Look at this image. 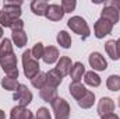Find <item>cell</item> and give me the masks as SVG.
<instances>
[{
	"mask_svg": "<svg viewBox=\"0 0 120 119\" xmlns=\"http://www.w3.org/2000/svg\"><path fill=\"white\" fill-rule=\"evenodd\" d=\"M11 38H13V42L18 48H24L27 45V41H28V36L24 31H14L11 34Z\"/></svg>",
	"mask_w": 120,
	"mask_h": 119,
	"instance_id": "20",
	"label": "cell"
},
{
	"mask_svg": "<svg viewBox=\"0 0 120 119\" xmlns=\"http://www.w3.org/2000/svg\"><path fill=\"white\" fill-rule=\"evenodd\" d=\"M0 13H1V11H0Z\"/></svg>",
	"mask_w": 120,
	"mask_h": 119,
	"instance_id": "39",
	"label": "cell"
},
{
	"mask_svg": "<svg viewBox=\"0 0 120 119\" xmlns=\"http://www.w3.org/2000/svg\"><path fill=\"white\" fill-rule=\"evenodd\" d=\"M116 46H117V52H119V56H120V38L116 41Z\"/></svg>",
	"mask_w": 120,
	"mask_h": 119,
	"instance_id": "35",
	"label": "cell"
},
{
	"mask_svg": "<svg viewBox=\"0 0 120 119\" xmlns=\"http://www.w3.org/2000/svg\"><path fill=\"white\" fill-rule=\"evenodd\" d=\"M57 44H59L61 48L68 49L71 46V36L66 31H60L59 34H57Z\"/></svg>",
	"mask_w": 120,
	"mask_h": 119,
	"instance_id": "25",
	"label": "cell"
},
{
	"mask_svg": "<svg viewBox=\"0 0 120 119\" xmlns=\"http://www.w3.org/2000/svg\"><path fill=\"white\" fill-rule=\"evenodd\" d=\"M42 59H43V62L46 64H53L55 62H57V59H59V51H57V48H55V46L45 48Z\"/></svg>",
	"mask_w": 120,
	"mask_h": 119,
	"instance_id": "16",
	"label": "cell"
},
{
	"mask_svg": "<svg viewBox=\"0 0 120 119\" xmlns=\"http://www.w3.org/2000/svg\"><path fill=\"white\" fill-rule=\"evenodd\" d=\"M21 4L22 1H13V0H7L4 1L3 6V11L0 13V27L4 28H11V25L20 20L21 16Z\"/></svg>",
	"mask_w": 120,
	"mask_h": 119,
	"instance_id": "1",
	"label": "cell"
},
{
	"mask_svg": "<svg viewBox=\"0 0 120 119\" xmlns=\"http://www.w3.org/2000/svg\"><path fill=\"white\" fill-rule=\"evenodd\" d=\"M60 6H61L64 13H71V11H74V8L77 6V1L75 0H63Z\"/></svg>",
	"mask_w": 120,
	"mask_h": 119,
	"instance_id": "30",
	"label": "cell"
},
{
	"mask_svg": "<svg viewBox=\"0 0 120 119\" xmlns=\"http://www.w3.org/2000/svg\"><path fill=\"white\" fill-rule=\"evenodd\" d=\"M22 67H24V74L27 79H34L38 73H39V62L35 60L32 58V53H31L30 49H27L24 53H22Z\"/></svg>",
	"mask_w": 120,
	"mask_h": 119,
	"instance_id": "2",
	"label": "cell"
},
{
	"mask_svg": "<svg viewBox=\"0 0 120 119\" xmlns=\"http://www.w3.org/2000/svg\"><path fill=\"white\" fill-rule=\"evenodd\" d=\"M105 51H106V53L110 56V59L113 60H117L120 59L119 56V52H117V46H116V41H108L106 44H105Z\"/></svg>",
	"mask_w": 120,
	"mask_h": 119,
	"instance_id": "23",
	"label": "cell"
},
{
	"mask_svg": "<svg viewBox=\"0 0 120 119\" xmlns=\"http://www.w3.org/2000/svg\"><path fill=\"white\" fill-rule=\"evenodd\" d=\"M77 102H78L80 108H82V109H88V108H91V107L94 105V102H95V94H94L92 91H87L85 95H84L80 101H77Z\"/></svg>",
	"mask_w": 120,
	"mask_h": 119,
	"instance_id": "21",
	"label": "cell"
},
{
	"mask_svg": "<svg viewBox=\"0 0 120 119\" xmlns=\"http://www.w3.org/2000/svg\"><path fill=\"white\" fill-rule=\"evenodd\" d=\"M10 119H34V115L30 109H27L25 107L17 105L11 109L10 112Z\"/></svg>",
	"mask_w": 120,
	"mask_h": 119,
	"instance_id": "11",
	"label": "cell"
},
{
	"mask_svg": "<svg viewBox=\"0 0 120 119\" xmlns=\"http://www.w3.org/2000/svg\"><path fill=\"white\" fill-rule=\"evenodd\" d=\"M31 83H32V86L35 87V88L41 90L45 84H46V73H38L32 80H31Z\"/></svg>",
	"mask_w": 120,
	"mask_h": 119,
	"instance_id": "28",
	"label": "cell"
},
{
	"mask_svg": "<svg viewBox=\"0 0 120 119\" xmlns=\"http://www.w3.org/2000/svg\"><path fill=\"white\" fill-rule=\"evenodd\" d=\"M56 94H57V88L53 87V86H49V84H45L39 90V95L45 102H52L55 98H57Z\"/></svg>",
	"mask_w": 120,
	"mask_h": 119,
	"instance_id": "13",
	"label": "cell"
},
{
	"mask_svg": "<svg viewBox=\"0 0 120 119\" xmlns=\"http://www.w3.org/2000/svg\"><path fill=\"white\" fill-rule=\"evenodd\" d=\"M85 74V67L81 62H75L70 70V77L74 83H80V80L82 79V76Z\"/></svg>",
	"mask_w": 120,
	"mask_h": 119,
	"instance_id": "14",
	"label": "cell"
},
{
	"mask_svg": "<svg viewBox=\"0 0 120 119\" xmlns=\"http://www.w3.org/2000/svg\"><path fill=\"white\" fill-rule=\"evenodd\" d=\"M117 104H119V107H120V97H119V99H117Z\"/></svg>",
	"mask_w": 120,
	"mask_h": 119,
	"instance_id": "38",
	"label": "cell"
},
{
	"mask_svg": "<svg viewBox=\"0 0 120 119\" xmlns=\"http://www.w3.org/2000/svg\"><path fill=\"white\" fill-rule=\"evenodd\" d=\"M0 119H6V115H4V111L0 109Z\"/></svg>",
	"mask_w": 120,
	"mask_h": 119,
	"instance_id": "36",
	"label": "cell"
},
{
	"mask_svg": "<svg viewBox=\"0 0 120 119\" xmlns=\"http://www.w3.org/2000/svg\"><path fill=\"white\" fill-rule=\"evenodd\" d=\"M68 90H70V94H71V97H74L77 101H80L84 95H85V92L88 91V90L85 88L81 83H71L70 86H68Z\"/></svg>",
	"mask_w": 120,
	"mask_h": 119,
	"instance_id": "18",
	"label": "cell"
},
{
	"mask_svg": "<svg viewBox=\"0 0 120 119\" xmlns=\"http://www.w3.org/2000/svg\"><path fill=\"white\" fill-rule=\"evenodd\" d=\"M105 7H113L116 10H120V0H108L105 1Z\"/></svg>",
	"mask_w": 120,
	"mask_h": 119,
	"instance_id": "32",
	"label": "cell"
},
{
	"mask_svg": "<svg viewBox=\"0 0 120 119\" xmlns=\"http://www.w3.org/2000/svg\"><path fill=\"white\" fill-rule=\"evenodd\" d=\"M11 30L14 31H24V21L22 20H17L13 25H11Z\"/></svg>",
	"mask_w": 120,
	"mask_h": 119,
	"instance_id": "33",
	"label": "cell"
},
{
	"mask_svg": "<svg viewBox=\"0 0 120 119\" xmlns=\"http://www.w3.org/2000/svg\"><path fill=\"white\" fill-rule=\"evenodd\" d=\"M101 119H119V116L116 115V114H106V115H102L101 116Z\"/></svg>",
	"mask_w": 120,
	"mask_h": 119,
	"instance_id": "34",
	"label": "cell"
},
{
	"mask_svg": "<svg viewBox=\"0 0 120 119\" xmlns=\"http://www.w3.org/2000/svg\"><path fill=\"white\" fill-rule=\"evenodd\" d=\"M112 30H113V24L112 23H109V21H106L103 18H99L95 23V25H94V35L98 39H102L106 35H109L112 32Z\"/></svg>",
	"mask_w": 120,
	"mask_h": 119,
	"instance_id": "7",
	"label": "cell"
},
{
	"mask_svg": "<svg viewBox=\"0 0 120 119\" xmlns=\"http://www.w3.org/2000/svg\"><path fill=\"white\" fill-rule=\"evenodd\" d=\"M84 80H85V84H88V86H91V87H99V86H101V83H102L101 77H99L94 70L85 73Z\"/></svg>",
	"mask_w": 120,
	"mask_h": 119,
	"instance_id": "22",
	"label": "cell"
},
{
	"mask_svg": "<svg viewBox=\"0 0 120 119\" xmlns=\"http://www.w3.org/2000/svg\"><path fill=\"white\" fill-rule=\"evenodd\" d=\"M13 99L17 101L21 107H27V105H30L32 102V92L28 90L27 86L20 84L17 87V90H15L14 95H13Z\"/></svg>",
	"mask_w": 120,
	"mask_h": 119,
	"instance_id": "6",
	"label": "cell"
},
{
	"mask_svg": "<svg viewBox=\"0 0 120 119\" xmlns=\"http://www.w3.org/2000/svg\"><path fill=\"white\" fill-rule=\"evenodd\" d=\"M43 52H45V48H43V44L42 42H38L35 44V46L31 49V53H32V58L35 60H39L43 56Z\"/></svg>",
	"mask_w": 120,
	"mask_h": 119,
	"instance_id": "29",
	"label": "cell"
},
{
	"mask_svg": "<svg viewBox=\"0 0 120 119\" xmlns=\"http://www.w3.org/2000/svg\"><path fill=\"white\" fill-rule=\"evenodd\" d=\"M67 25L71 31H74L75 34H78L80 36H82V39H87L91 35V30L87 24V21L80 17V16H74L67 21Z\"/></svg>",
	"mask_w": 120,
	"mask_h": 119,
	"instance_id": "3",
	"label": "cell"
},
{
	"mask_svg": "<svg viewBox=\"0 0 120 119\" xmlns=\"http://www.w3.org/2000/svg\"><path fill=\"white\" fill-rule=\"evenodd\" d=\"M1 38H3V28L0 27V39H1Z\"/></svg>",
	"mask_w": 120,
	"mask_h": 119,
	"instance_id": "37",
	"label": "cell"
},
{
	"mask_svg": "<svg viewBox=\"0 0 120 119\" xmlns=\"http://www.w3.org/2000/svg\"><path fill=\"white\" fill-rule=\"evenodd\" d=\"M61 81H63V76L60 74L56 69H52V70H49L46 73V84L53 86V87L57 88L60 84H61Z\"/></svg>",
	"mask_w": 120,
	"mask_h": 119,
	"instance_id": "17",
	"label": "cell"
},
{
	"mask_svg": "<svg viewBox=\"0 0 120 119\" xmlns=\"http://www.w3.org/2000/svg\"><path fill=\"white\" fill-rule=\"evenodd\" d=\"M36 119H52L49 109H48V108H45V107L39 108V109H38V112H36Z\"/></svg>",
	"mask_w": 120,
	"mask_h": 119,
	"instance_id": "31",
	"label": "cell"
},
{
	"mask_svg": "<svg viewBox=\"0 0 120 119\" xmlns=\"http://www.w3.org/2000/svg\"><path fill=\"white\" fill-rule=\"evenodd\" d=\"M71 67H73V63H71V59H70L68 56L60 58V60L57 62V64H56V70L59 71L63 77L67 76V74H70Z\"/></svg>",
	"mask_w": 120,
	"mask_h": 119,
	"instance_id": "15",
	"label": "cell"
},
{
	"mask_svg": "<svg viewBox=\"0 0 120 119\" xmlns=\"http://www.w3.org/2000/svg\"><path fill=\"white\" fill-rule=\"evenodd\" d=\"M20 86V83L17 81V79H14V77H4V79H1V87L4 90H8V91H15L17 87Z\"/></svg>",
	"mask_w": 120,
	"mask_h": 119,
	"instance_id": "24",
	"label": "cell"
},
{
	"mask_svg": "<svg viewBox=\"0 0 120 119\" xmlns=\"http://www.w3.org/2000/svg\"><path fill=\"white\" fill-rule=\"evenodd\" d=\"M52 109L55 112V119H68L70 118V105L64 98H55L52 102Z\"/></svg>",
	"mask_w": 120,
	"mask_h": 119,
	"instance_id": "4",
	"label": "cell"
},
{
	"mask_svg": "<svg viewBox=\"0 0 120 119\" xmlns=\"http://www.w3.org/2000/svg\"><path fill=\"white\" fill-rule=\"evenodd\" d=\"M106 87L110 91H119L120 90V76H117V74L109 76L108 80H106Z\"/></svg>",
	"mask_w": 120,
	"mask_h": 119,
	"instance_id": "26",
	"label": "cell"
},
{
	"mask_svg": "<svg viewBox=\"0 0 120 119\" xmlns=\"http://www.w3.org/2000/svg\"><path fill=\"white\" fill-rule=\"evenodd\" d=\"M115 109V102L112 98L109 97H103L101 98L99 104H98V114L102 116V115H106V114H112Z\"/></svg>",
	"mask_w": 120,
	"mask_h": 119,
	"instance_id": "10",
	"label": "cell"
},
{
	"mask_svg": "<svg viewBox=\"0 0 120 119\" xmlns=\"http://www.w3.org/2000/svg\"><path fill=\"white\" fill-rule=\"evenodd\" d=\"M10 53H14L13 52V45H11V41L8 38H4L1 42H0V58L3 56H7Z\"/></svg>",
	"mask_w": 120,
	"mask_h": 119,
	"instance_id": "27",
	"label": "cell"
},
{
	"mask_svg": "<svg viewBox=\"0 0 120 119\" xmlns=\"http://www.w3.org/2000/svg\"><path fill=\"white\" fill-rule=\"evenodd\" d=\"M101 18H103V20H106V21H109L115 25V24L119 23L120 18L119 10L113 8V7H103V10L101 11Z\"/></svg>",
	"mask_w": 120,
	"mask_h": 119,
	"instance_id": "12",
	"label": "cell"
},
{
	"mask_svg": "<svg viewBox=\"0 0 120 119\" xmlns=\"http://www.w3.org/2000/svg\"><path fill=\"white\" fill-rule=\"evenodd\" d=\"M48 6L49 4L45 0H34L31 3V10L36 16H45L46 14V10H48Z\"/></svg>",
	"mask_w": 120,
	"mask_h": 119,
	"instance_id": "19",
	"label": "cell"
},
{
	"mask_svg": "<svg viewBox=\"0 0 120 119\" xmlns=\"http://www.w3.org/2000/svg\"><path fill=\"white\" fill-rule=\"evenodd\" d=\"M0 66H1V69L4 70V73H6L8 77H14V79L18 77L17 58H15L14 53H10V55H7V56L0 58Z\"/></svg>",
	"mask_w": 120,
	"mask_h": 119,
	"instance_id": "5",
	"label": "cell"
},
{
	"mask_svg": "<svg viewBox=\"0 0 120 119\" xmlns=\"http://www.w3.org/2000/svg\"><path fill=\"white\" fill-rule=\"evenodd\" d=\"M90 66L92 67V70H96V71H103L108 69V62L106 59L99 53V52H92L90 55Z\"/></svg>",
	"mask_w": 120,
	"mask_h": 119,
	"instance_id": "8",
	"label": "cell"
},
{
	"mask_svg": "<svg viewBox=\"0 0 120 119\" xmlns=\"http://www.w3.org/2000/svg\"><path fill=\"white\" fill-rule=\"evenodd\" d=\"M64 11L61 8V6L59 4H49L48 6V10H46V14L45 17L50 21H60L63 17H64Z\"/></svg>",
	"mask_w": 120,
	"mask_h": 119,
	"instance_id": "9",
	"label": "cell"
}]
</instances>
